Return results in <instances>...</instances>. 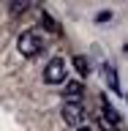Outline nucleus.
<instances>
[{
  "label": "nucleus",
  "mask_w": 128,
  "mask_h": 131,
  "mask_svg": "<svg viewBox=\"0 0 128 131\" xmlns=\"http://www.w3.org/2000/svg\"><path fill=\"white\" fill-rule=\"evenodd\" d=\"M16 49H19V55L25 57H36L44 49V38H41L36 30H25L19 38H16Z\"/></svg>",
  "instance_id": "obj_1"
},
{
  "label": "nucleus",
  "mask_w": 128,
  "mask_h": 131,
  "mask_svg": "<svg viewBox=\"0 0 128 131\" xmlns=\"http://www.w3.org/2000/svg\"><path fill=\"white\" fill-rule=\"evenodd\" d=\"M44 82H46V85H60V82H65V63L60 57H52L46 63V68H44Z\"/></svg>",
  "instance_id": "obj_2"
},
{
  "label": "nucleus",
  "mask_w": 128,
  "mask_h": 131,
  "mask_svg": "<svg viewBox=\"0 0 128 131\" xmlns=\"http://www.w3.org/2000/svg\"><path fill=\"white\" fill-rule=\"evenodd\" d=\"M63 120L74 128H82V120H85V109L82 104H63Z\"/></svg>",
  "instance_id": "obj_3"
},
{
  "label": "nucleus",
  "mask_w": 128,
  "mask_h": 131,
  "mask_svg": "<svg viewBox=\"0 0 128 131\" xmlns=\"http://www.w3.org/2000/svg\"><path fill=\"white\" fill-rule=\"evenodd\" d=\"M82 93H85V85H82V79H76V82H68V85H65V90H63L65 104H79Z\"/></svg>",
  "instance_id": "obj_4"
},
{
  "label": "nucleus",
  "mask_w": 128,
  "mask_h": 131,
  "mask_svg": "<svg viewBox=\"0 0 128 131\" xmlns=\"http://www.w3.org/2000/svg\"><path fill=\"white\" fill-rule=\"evenodd\" d=\"M101 74H104L106 85H109V88H112L114 93L120 96V79H117V71H114V68H112V66H109V63H104V66H101Z\"/></svg>",
  "instance_id": "obj_5"
},
{
  "label": "nucleus",
  "mask_w": 128,
  "mask_h": 131,
  "mask_svg": "<svg viewBox=\"0 0 128 131\" xmlns=\"http://www.w3.org/2000/svg\"><path fill=\"white\" fill-rule=\"evenodd\" d=\"M74 68L79 71V77H87V74H90V63H87V57H85V55H74Z\"/></svg>",
  "instance_id": "obj_6"
},
{
  "label": "nucleus",
  "mask_w": 128,
  "mask_h": 131,
  "mask_svg": "<svg viewBox=\"0 0 128 131\" xmlns=\"http://www.w3.org/2000/svg\"><path fill=\"white\" fill-rule=\"evenodd\" d=\"M101 109H104V117H109V120H112L114 126H117V120H120V115H117V109H114V106L109 104L106 98H101Z\"/></svg>",
  "instance_id": "obj_7"
},
{
  "label": "nucleus",
  "mask_w": 128,
  "mask_h": 131,
  "mask_svg": "<svg viewBox=\"0 0 128 131\" xmlns=\"http://www.w3.org/2000/svg\"><path fill=\"white\" fill-rule=\"evenodd\" d=\"M41 25H44V27H46L49 33H60V27H57V22L52 19V16H49V11H41Z\"/></svg>",
  "instance_id": "obj_8"
},
{
  "label": "nucleus",
  "mask_w": 128,
  "mask_h": 131,
  "mask_svg": "<svg viewBox=\"0 0 128 131\" xmlns=\"http://www.w3.org/2000/svg\"><path fill=\"white\" fill-rule=\"evenodd\" d=\"M27 6H30L27 0H14V3H8V11L11 14H22V11H27Z\"/></svg>",
  "instance_id": "obj_9"
},
{
  "label": "nucleus",
  "mask_w": 128,
  "mask_h": 131,
  "mask_svg": "<svg viewBox=\"0 0 128 131\" xmlns=\"http://www.w3.org/2000/svg\"><path fill=\"white\" fill-rule=\"evenodd\" d=\"M98 126H101L104 131H114V128H117V126H114L109 117H104V115H98Z\"/></svg>",
  "instance_id": "obj_10"
},
{
  "label": "nucleus",
  "mask_w": 128,
  "mask_h": 131,
  "mask_svg": "<svg viewBox=\"0 0 128 131\" xmlns=\"http://www.w3.org/2000/svg\"><path fill=\"white\" fill-rule=\"evenodd\" d=\"M96 19H98V22H106V19H112V14H109V11H101Z\"/></svg>",
  "instance_id": "obj_11"
},
{
  "label": "nucleus",
  "mask_w": 128,
  "mask_h": 131,
  "mask_svg": "<svg viewBox=\"0 0 128 131\" xmlns=\"http://www.w3.org/2000/svg\"><path fill=\"white\" fill-rule=\"evenodd\" d=\"M74 131H90V128H85V126H82V128H74Z\"/></svg>",
  "instance_id": "obj_12"
},
{
  "label": "nucleus",
  "mask_w": 128,
  "mask_h": 131,
  "mask_svg": "<svg viewBox=\"0 0 128 131\" xmlns=\"http://www.w3.org/2000/svg\"><path fill=\"white\" fill-rule=\"evenodd\" d=\"M125 52H128V44H125Z\"/></svg>",
  "instance_id": "obj_13"
}]
</instances>
